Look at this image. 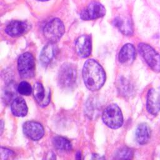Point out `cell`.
Wrapping results in <instances>:
<instances>
[{"mask_svg":"<svg viewBox=\"0 0 160 160\" xmlns=\"http://www.w3.org/2000/svg\"><path fill=\"white\" fill-rule=\"evenodd\" d=\"M138 51L148 65L154 72L160 71V54L150 45L146 43L138 44Z\"/></svg>","mask_w":160,"mask_h":160,"instance_id":"cell-3","label":"cell"},{"mask_svg":"<svg viewBox=\"0 0 160 160\" xmlns=\"http://www.w3.org/2000/svg\"><path fill=\"white\" fill-rule=\"evenodd\" d=\"M35 61L32 54L24 52L18 60V69L21 78L28 79L32 78L35 74Z\"/></svg>","mask_w":160,"mask_h":160,"instance_id":"cell-4","label":"cell"},{"mask_svg":"<svg viewBox=\"0 0 160 160\" xmlns=\"http://www.w3.org/2000/svg\"><path fill=\"white\" fill-rule=\"evenodd\" d=\"M24 134L29 139L38 141L42 138L44 130L41 124L35 121H27L22 126Z\"/></svg>","mask_w":160,"mask_h":160,"instance_id":"cell-9","label":"cell"},{"mask_svg":"<svg viewBox=\"0 0 160 160\" xmlns=\"http://www.w3.org/2000/svg\"><path fill=\"white\" fill-rule=\"evenodd\" d=\"M76 78L77 71L73 64L66 63L61 67L58 74V81L62 88L72 87L76 83Z\"/></svg>","mask_w":160,"mask_h":160,"instance_id":"cell-6","label":"cell"},{"mask_svg":"<svg viewBox=\"0 0 160 160\" xmlns=\"http://www.w3.org/2000/svg\"><path fill=\"white\" fill-rule=\"evenodd\" d=\"M75 50L77 54L81 58H87L91 54L92 42L89 35L79 36L75 42Z\"/></svg>","mask_w":160,"mask_h":160,"instance_id":"cell-10","label":"cell"},{"mask_svg":"<svg viewBox=\"0 0 160 160\" xmlns=\"http://www.w3.org/2000/svg\"><path fill=\"white\" fill-rule=\"evenodd\" d=\"M12 113L18 117H24L28 113V106L24 99L21 97L13 100L11 105Z\"/></svg>","mask_w":160,"mask_h":160,"instance_id":"cell-16","label":"cell"},{"mask_svg":"<svg viewBox=\"0 0 160 160\" xmlns=\"http://www.w3.org/2000/svg\"><path fill=\"white\" fill-rule=\"evenodd\" d=\"M17 90L20 94L24 96H29L32 91L31 85L26 81L21 82L18 86Z\"/></svg>","mask_w":160,"mask_h":160,"instance_id":"cell-20","label":"cell"},{"mask_svg":"<svg viewBox=\"0 0 160 160\" xmlns=\"http://www.w3.org/2000/svg\"><path fill=\"white\" fill-rule=\"evenodd\" d=\"M3 121H1V134H2V131H3Z\"/></svg>","mask_w":160,"mask_h":160,"instance_id":"cell-23","label":"cell"},{"mask_svg":"<svg viewBox=\"0 0 160 160\" xmlns=\"http://www.w3.org/2000/svg\"><path fill=\"white\" fill-rule=\"evenodd\" d=\"M28 26L24 21H12L6 26V32L11 37H18L24 34L28 30Z\"/></svg>","mask_w":160,"mask_h":160,"instance_id":"cell-12","label":"cell"},{"mask_svg":"<svg viewBox=\"0 0 160 160\" xmlns=\"http://www.w3.org/2000/svg\"><path fill=\"white\" fill-rule=\"evenodd\" d=\"M146 108L152 115H156L160 112V88H151L147 94Z\"/></svg>","mask_w":160,"mask_h":160,"instance_id":"cell-8","label":"cell"},{"mask_svg":"<svg viewBox=\"0 0 160 160\" xmlns=\"http://www.w3.org/2000/svg\"><path fill=\"white\" fill-rule=\"evenodd\" d=\"M65 31L63 22L58 18H54L46 24L43 28V34L49 42H55L60 39Z\"/></svg>","mask_w":160,"mask_h":160,"instance_id":"cell-5","label":"cell"},{"mask_svg":"<svg viewBox=\"0 0 160 160\" xmlns=\"http://www.w3.org/2000/svg\"><path fill=\"white\" fill-rule=\"evenodd\" d=\"M57 50L58 48L54 42H49L43 48L40 54L39 59L41 64L44 66H48L55 57Z\"/></svg>","mask_w":160,"mask_h":160,"instance_id":"cell-13","label":"cell"},{"mask_svg":"<svg viewBox=\"0 0 160 160\" xmlns=\"http://www.w3.org/2000/svg\"><path fill=\"white\" fill-rule=\"evenodd\" d=\"M102 118L104 123L112 129H118L123 123V117L121 109L115 104H109L104 109Z\"/></svg>","mask_w":160,"mask_h":160,"instance_id":"cell-2","label":"cell"},{"mask_svg":"<svg viewBox=\"0 0 160 160\" xmlns=\"http://www.w3.org/2000/svg\"><path fill=\"white\" fill-rule=\"evenodd\" d=\"M113 24L124 35L131 36L133 32L131 21L127 17H116L113 20Z\"/></svg>","mask_w":160,"mask_h":160,"instance_id":"cell-15","label":"cell"},{"mask_svg":"<svg viewBox=\"0 0 160 160\" xmlns=\"http://www.w3.org/2000/svg\"><path fill=\"white\" fill-rule=\"evenodd\" d=\"M54 147L61 151H70L72 149L71 142L66 138L61 136H56L52 139Z\"/></svg>","mask_w":160,"mask_h":160,"instance_id":"cell-18","label":"cell"},{"mask_svg":"<svg viewBox=\"0 0 160 160\" xmlns=\"http://www.w3.org/2000/svg\"><path fill=\"white\" fill-rule=\"evenodd\" d=\"M37 1H48V0H37Z\"/></svg>","mask_w":160,"mask_h":160,"instance_id":"cell-24","label":"cell"},{"mask_svg":"<svg viewBox=\"0 0 160 160\" xmlns=\"http://www.w3.org/2000/svg\"><path fill=\"white\" fill-rule=\"evenodd\" d=\"M133 156V151L128 148H122L118 150L114 155V158L117 159H131Z\"/></svg>","mask_w":160,"mask_h":160,"instance_id":"cell-19","label":"cell"},{"mask_svg":"<svg viewBox=\"0 0 160 160\" xmlns=\"http://www.w3.org/2000/svg\"><path fill=\"white\" fill-rule=\"evenodd\" d=\"M106 13V9L100 2L92 1L82 11L80 17L84 21L94 20L103 17Z\"/></svg>","mask_w":160,"mask_h":160,"instance_id":"cell-7","label":"cell"},{"mask_svg":"<svg viewBox=\"0 0 160 160\" xmlns=\"http://www.w3.org/2000/svg\"><path fill=\"white\" fill-rule=\"evenodd\" d=\"M136 54L134 46L132 44H126L121 48L119 52V61L123 64H130L135 59Z\"/></svg>","mask_w":160,"mask_h":160,"instance_id":"cell-11","label":"cell"},{"mask_svg":"<svg viewBox=\"0 0 160 160\" xmlns=\"http://www.w3.org/2000/svg\"><path fill=\"white\" fill-rule=\"evenodd\" d=\"M151 138V129L146 123L140 124L136 130V139L140 144H146Z\"/></svg>","mask_w":160,"mask_h":160,"instance_id":"cell-17","label":"cell"},{"mask_svg":"<svg viewBox=\"0 0 160 160\" xmlns=\"http://www.w3.org/2000/svg\"><path fill=\"white\" fill-rule=\"evenodd\" d=\"M78 156H79L77 159H81V152H78V153H77V155H76V157H78Z\"/></svg>","mask_w":160,"mask_h":160,"instance_id":"cell-22","label":"cell"},{"mask_svg":"<svg viewBox=\"0 0 160 160\" xmlns=\"http://www.w3.org/2000/svg\"><path fill=\"white\" fill-rule=\"evenodd\" d=\"M33 95L36 101L41 106H45L48 104L50 101V92L47 94L45 92L44 86L41 82H36L33 87Z\"/></svg>","mask_w":160,"mask_h":160,"instance_id":"cell-14","label":"cell"},{"mask_svg":"<svg viewBox=\"0 0 160 160\" xmlns=\"http://www.w3.org/2000/svg\"><path fill=\"white\" fill-rule=\"evenodd\" d=\"M82 78L86 88L92 91L99 90L106 81L102 67L94 59H88L82 68Z\"/></svg>","mask_w":160,"mask_h":160,"instance_id":"cell-1","label":"cell"},{"mask_svg":"<svg viewBox=\"0 0 160 160\" xmlns=\"http://www.w3.org/2000/svg\"><path fill=\"white\" fill-rule=\"evenodd\" d=\"M15 154L11 150L1 147V156L2 160H6L8 159H12L14 156Z\"/></svg>","mask_w":160,"mask_h":160,"instance_id":"cell-21","label":"cell"}]
</instances>
